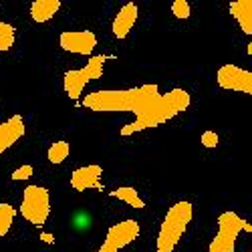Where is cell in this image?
<instances>
[{"label": "cell", "instance_id": "6da1fadb", "mask_svg": "<svg viewBox=\"0 0 252 252\" xmlns=\"http://www.w3.org/2000/svg\"><path fill=\"white\" fill-rule=\"evenodd\" d=\"M190 93L184 89L159 93L158 85H141L119 91H93L83 97V107L97 113H135V121L121 127V135H133L174 119L190 107Z\"/></svg>", "mask_w": 252, "mask_h": 252}, {"label": "cell", "instance_id": "7a4b0ae2", "mask_svg": "<svg viewBox=\"0 0 252 252\" xmlns=\"http://www.w3.org/2000/svg\"><path fill=\"white\" fill-rule=\"evenodd\" d=\"M192 216H194V206L190 202H176L167 210L156 242L158 252H174V248L178 246L180 238L186 232L188 224L192 222Z\"/></svg>", "mask_w": 252, "mask_h": 252}, {"label": "cell", "instance_id": "3957f363", "mask_svg": "<svg viewBox=\"0 0 252 252\" xmlns=\"http://www.w3.org/2000/svg\"><path fill=\"white\" fill-rule=\"evenodd\" d=\"M252 232V226L234 212H224L218 218V234L210 242L208 252H234L236 238L242 232Z\"/></svg>", "mask_w": 252, "mask_h": 252}, {"label": "cell", "instance_id": "277c9868", "mask_svg": "<svg viewBox=\"0 0 252 252\" xmlns=\"http://www.w3.org/2000/svg\"><path fill=\"white\" fill-rule=\"evenodd\" d=\"M20 214L32 226H43L51 214V196L49 190L43 186H27L23 192V204H20Z\"/></svg>", "mask_w": 252, "mask_h": 252}, {"label": "cell", "instance_id": "5b68a950", "mask_svg": "<svg viewBox=\"0 0 252 252\" xmlns=\"http://www.w3.org/2000/svg\"><path fill=\"white\" fill-rule=\"evenodd\" d=\"M105 61H107L105 55H95V57L89 59V63L83 69H73V71H67L65 75H63V87H65V93L73 101H77L81 97L83 89H85V85L89 81L101 79Z\"/></svg>", "mask_w": 252, "mask_h": 252}, {"label": "cell", "instance_id": "8992f818", "mask_svg": "<svg viewBox=\"0 0 252 252\" xmlns=\"http://www.w3.org/2000/svg\"><path fill=\"white\" fill-rule=\"evenodd\" d=\"M137 236H139V224L135 220L117 222L107 230V236H105V240L97 252H119L121 248L131 244Z\"/></svg>", "mask_w": 252, "mask_h": 252}, {"label": "cell", "instance_id": "52a82bcc", "mask_svg": "<svg viewBox=\"0 0 252 252\" xmlns=\"http://www.w3.org/2000/svg\"><path fill=\"white\" fill-rule=\"evenodd\" d=\"M216 81L222 89L240 91L246 95L252 93V73L236 65H222L216 73Z\"/></svg>", "mask_w": 252, "mask_h": 252}, {"label": "cell", "instance_id": "ba28073f", "mask_svg": "<svg viewBox=\"0 0 252 252\" xmlns=\"http://www.w3.org/2000/svg\"><path fill=\"white\" fill-rule=\"evenodd\" d=\"M59 45L63 51L75 55H91L97 47V36L91 31H67L61 32Z\"/></svg>", "mask_w": 252, "mask_h": 252}, {"label": "cell", "instance_id": "9c48e42d", "mask_svg": "<svg viewBox=\"0 0 252 252\" xmlns=\"http://www.w3.org/2000/svg\"><path fill=\"white\" fill-rule=\"evenodd\" d=\"M101 176H103V167L101 165H83L71 174V186L77 192H87L91 188H101Z\"/></svg>", "mask_w": 252, "mask_h": 252}, {"label": "cell", "instance_id": "30bf717a", "mask_svg": "<svg viewBox=\"0 0 252 252\" xmlns=\"http://www.w3.org/2000/svg\"><path fill=\"white\" fill-rule=\"evenodd\" d=\"M25 135V121L20 115H12L8 121L0 123V156Z\"/></svg>", "mask_w": 252, "mask_h": 252}, {"label": "cell", "instance_id": "8fae6325", "mask_svg": "<svg viewBox=\"0 0 252 252\" xmlns=\"http://www.w3.org/2000/svg\"><path fill=\"white\" fill-rule=\"evenodd\" d=\"M137 14H139V10H137V6L133 2H127L117 12V16L113 20V34H115V38H125L131 32L135 20H137Z\"/></svg>", "mask_w": 252, "mask_h": 252}, {"label": "cell", "instance_id": "7c38bea8", "mask_svg": "<svg viewBox=\"0 0 252 252\" xmlns=\"http://www.w3.org/2000/svg\"><path fill=\"white\" fill-rule=\"evenodd\" d=\"M230 14L236 18L244 34H252V2L250 0H236L230 4Z\"/></svg>", "mask_w": 252, "mask_h": 252}, {"label": "cell", "instance_id": "4fadbf2b", "mask_svg": "<svg viewBox=\"0 0 252 252\" xmlns=\"http://www.w3.org/2000/svg\"><path fill=\"white\" fill-rule=\"evenodd\" d=\"M61 10V0H34L31 4V16L34 23H47Z\"/></svg>", "mask_w": 252, "mask_h": 252}, {"label": "cell", "instance_id": "5bb4252c", "mask_svg": "<svg viewBox=\"0 0 252 252\" xmlns=\"http://www.w3.org/2000/svg\"><path fill=\"white\" fill-rule=\"evenodd\" d=\"M111 196H113V198H117V200H121V202H125L127 206H131V208H135V210L145 208V202H143V198L137 194L135 188H129V186L117 188V190H113V192H111Z\"/></svg>", "mask_w": 252, "mask_h": 252}, {"label": "cell", "instance_id": "9a60e30c", "mask_svg": "<svg viewBox=\"0 0 252 252\" xmlns=\"http://www.w3.org/2000/svg\"><path fill=\"white\" fill-rule=\"evenodd\" d=\"M69 154H71V145L67 141H55L49 148V152H47V158H49L51 163L59 165V163H63L69 158Z\"/></svg>", "mask_w": 252, "mask_h": 252}, {"label": "cell", "instance_id": "2e32d148", "mask_svg": "<svg viewBox=\"0 0 252 252\" xmlns=\"http://www.w3.org/2000/svg\"><path fill=\"white\" fill-rule=\"evenodd\" d=\"M16 216V210L10 204H0V236H6L8 230L14 222Z\"/></svg>", "mask_w": 252, "mask_h": 252}, {"label": "cell", "instance_id": "e0dca14e", "mask_svg": "<svg viewBox=\"0 0 252 252\" xmlns=\"http://www.w3.org/2000/svg\"><path fill=\"white\" fill-rule=\"evenodd\" d=\"M14 38H16L14 27L8 23H0V53L10 51L14 45Z\"/></svg>", "mask_w": 252, "mask_h": 252}, {"label": "cell", "instance_id": "ac0fdd59", "mask_svg": "<svg viewBox=\"0 0 252 252\" xmlns=\"http://www.w3.org/2000/svg\"><path fill=\"white\" fill-rule=\"evenodd\" d=\"M172 12H174V16H176V18L186 20V18H190L192 8H190V4H188L186 0H176V2L172 4Z\"/></svg>", "mask_w": 252, "mask_h": 252}, {"label": "cell", "instance_id": "d6986e66", "mask_svg": "<svg viewBox=\"0 0 252 252\" xmlns=\"http://www.w3.org/2000/svg\"><path fill=\"white\" fill-rule=\"evenodd\" d=\"M200 141H202L204 148L214 150L216 145L220 143V137H218V133H216V131H204V133H202V137H200Z\"/></svg>", "mask_w": 252, "mask_h": 252}, {"label": "cell", "instance_id": "ffe728a7", "mask_svg": "<svg viewBox=\"0 0 252 252\" xmlns=\"http://www.w3.org/2000/svg\"><path fill=\"white\" fill-rule=\"evenodd\" d=\"M32 165H20L18 170H14L12 172V180L14 182H25V180H29L31 176H32Z\"/></svg>", "mask_w": 252, "mask_h": 252}]
</instances>
